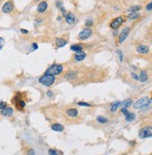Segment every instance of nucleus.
<instances>
[{
	"label": "nucleus",
	"instance_id": "obj_1",
	"mask_svg": "<svg viewBox=\"0 0 152 155\" xmlns=\"http://www.w3.org/2000/svg\"><path fill=\"white\" fill-rule=\"evenodd\" d=\"M63 71H64V66L62 65L54 64V65H51V66L45 71V74L46 75H51V76H58Z\"/></svg>",
	"mask_w": 152,
	"mask_h": 155
},
{
	"label": "nucleus",
	"instance_id": "obj_2",
	"mask_svg": "<svg viewBox=\"0 0 152 155\" xmlns=\"http://www.w3.org/2000/svg\"><path fill=\"white\" fill-rule=\"evenodd\" d=\"M38 81H39L40 84H42V85H44L46 87H50V86H51L55 82V76L44 74L42 77L39 78Z\"/></svg>",
	"mask_w": 152,
	"mask_h": 155
},
{
	"label": "nucleus",
	"instance_id": "obj_3",
	"mask_svg": "<svg viewBox=\"0 0 152 155\" xmlns=\"http://www.w3.org/2000/svg\"><path fill=\"white\" fill-rule=\"evenodd\" d=\"M140 138H148L152 137V126H146L139 131Z\"/></svg>",
	"mask_w": 152,
	"mask_h": 155
},
{
	"label": "nucleus",
	"instance_id": "obj_4",
	"mask_svg": "<svg viewBox=\"0 0 152 155\" xmlns=\"http://www.w3.org/2000/svg\"><path fill=\"white\" fill-rule=\"evenodd\" d=\"M148 102H149V97L148 96H144V97L139 98L135 103L133 104V106H134V108H140V107L146 106Z\"/></svg>",
	"mask_w": 152,
	"mask_h": 155
},
{
	"label": "nucleus",
	"instance_id": "obj_5",
	"mask_svg": "<svg viewBox=\"0 0 152 155\" xmlns=\"http://www.w3.org/2000/svg\"><path fill=\"white\" fill-rule=\"evenodd\" d=\"M92 30L91 28H85L78 34V37L82 40H85V39L89 38L92 36Z\"/></svg>",
	"mask_w": 152,
	"mask_h": 155
},
{
	"label": "nucleus",
	"instance_id": "obj_6",
	"mask_svg": "<svg viewBox=\"0 0 152 155\" xmlns=\"http://www.w3.org/2000/svg\"><path fill=\"white\" fill-rule=\"evenodd\" d=\"M13 8H14L13 2L12 1H7L2 7V12L8 14V13H10L13 10Z\"/></svg>",
	"mask_w": 152,
	"mask_h": 155
},
{
	"label": "nucleus",
	"instance_id": "obj_7",
	"mask_svg": "<svg viewBox=\"0 0 152 155\" xmlns=\"http://www.w3.org/2000/svg\"><path fill=\"white\" fill-rule=\"evenodd\" d=\"M123 22H124V18H123L122 16L117 17V18H115V19L110 23V27H111L112 29H117Z\"/></svg>",
	"mask_w": 152,
	"mask_h": 155
},
{
	"label": "nucleus",
	"instance_id": "obj_8",
	"mask_svg": "<svg viewBox=\"0 0 152 155\" xmlns=\"http://www.w3.org/2000/svg\"><path fill=\"white\" fill-rule=\"evenodd\" d=\"M13 102H14L15 106H17L18 109H23V108L25 106V102H24L19 95H16V96L13 98Z\"/></svg>",
	"mask_w": 152,
	"mask_h": 155
},
{
	"label": "nucleus",
	"instance_id": "obj_9",
	"mask_svg": "<svg viewBox=\"0 0 152 155\" xmlns=\"http://www.w3.org/2000/svg\"><path fill=\"white\" fill-rule=\"evenodd\" d=\"M129 33H130V27H125L121 33L120 34V37H119V43H122L124 42V40L127 38V37L129 36Z\"/></svg>",
	"mask_w": 152,
	"mask_h": 155
},
{
	"label": "nucleus",
	"instance_id": "obj_10",
	"mask_svg": "<svg viewBox=\"0 0 152 155\" xmlns=\"http://www.w3.org/2000/svg\"><path fill=\"white\" fill-rule=\"evenodd\" d=\"M47 8H48V3L46 1H41L37 6L36 10L38 13H43L47 10Z\"/></svg>",
	"mask_w": 152,
	"mask_h": 155
},
{
	"label": "nucleus",
	"instance_id": "obj_11",
	"mask_svg": "<svg viewBox=\"0 0 152 155\" xmlns=\"http://www.w3.org/2000/svg\"><path fill=\"white\" fill-rule=\"evenodd\" d=\"M65 21L68 24H73L75 22H76V16L74 13L72 12H68L66 15H65Z\"/></svg>",
	"mask_w": 152,
	"mask_h": 155
},
{
	"label": "nucleus",
	"instance_id": "obj_12",
	"mask_svg": "<svg viewBox=\"0 0 152 155\" xmlns=\"http://www.w3.org/2000/svg\"><path fill=\"white\" fill-rule=\"evenodd\" d=\"M67 44V40H65L64 38L62 37H57L55 39V45L57 48H63Z\"/></svg>",
	"mask_w": 152,
	"mask_h": 155
},
{
	"label": "nucleus",
	"instance_id": "obj_13",
	"mask_svg": "<svg viewBox=\"0 0 152 155\" xmlns=\"http://www.w3.org/2000/svg\"><path fill=\"white\" fill-rule=\"evenodd\" d=\"M74 58H75V60L76 62H81V61H83L86 58V53L84 52H82V51L76 52V54L74 55Z\"/></svg>",
	"mask_w": 152,
	"mask_h": 155
},
{
	"label": "nucleus",
	"instance_id": "obj_14",
	"mask_svg": "<svg viewBox=\"0 0 152 155\" xmlns=\"http://www.w3.org/2000/svg\"><path fill=\"white\" fill-rule=\"evenodd\" d=\"M136 51H137L138 53L146 54V53H148V52H149V48L148 46H146V45H139V46H137Z\"/></svg>",
	"mask_w": 152,
	"mask_h": 155
},
{
	"label": "nucleus",
	"instance_id": "obj_15",
	"mask_svg": "<svg viewBox=\"0 0 152 155\" xmlns=\"http://www.w3.org/2000/svg\"><path fill=\"white\" fill-rule=\"evenodd\" d=\"M12 113H13V109H12V107H9V106H7V107H5L4 109L1 110V114L3 116H6V117L11 116Z\"/></svg>",
	"mask_w": 152,
	"mask_h": 155
},
{
	"label": "nucleus",
	"instance_id": "obj_16",
	"mask_svg": "<svg viewBox=\"0 0 152 155\" xmlns=\"http://www.w3.org/2000/svg\"><path fill=\"white\" fill-rule=\"evenodd\" d=\"M66 114L70 118H76V117H77V115H78V112H77V110H76V108H68L66 110Z\"/></svg>",
	"mask_w": 152,
	"mask_h": 155
},
{
	"label": "nucleus",
	"instance_id": "obj_17",
	"mask_svg": "<svg viewBox=\"0 0 152 155\" xmlns=\"http://www.w3.org/2000/svg\"><path fill=\"white\" fill-rule=\"evenodd\" d=\"M51 129L55 132H63L64 130V127L60 123H54L51 125Z\"/></svg>",
	"mask_w": 152,
	"mask_h": 155
},
{
	"label": "nucleus",
	"instance_id": "obj_18",
	"mask_svg": "<svg viewBox=\"0 0 152 155\" xmlns=\"http://www.w3.org/2000/svg\"><path fill=\"white\" fill-rule=\"evenodd\" d=\"M120 104H121V102L119 101V100L114 101L113 103L111 104V106H110V110H111V112H116L117 109H118V107L120 106Z\"/></svg>",
	"mask_w": 152,
	"mask_h": 155
},
{
	"label": "nucleus",
	"instance_id": "obj_19",
	"mask_svg": "<svg viewBox=\"0 0 152 155\" xmlns=\"http://www.w3.org/2000/svg\"><path fill=\"white\" fill-rule=\"evenodd\" d=\"M70 50L76 52H81V51L83 50V46L80 45V44H74V45H72V46L70 47Z\"/></svg>",
	"mask_w": 152,
	"mask_h": 155
},
{
	"label": "nucleus",
	"instance_id": "obj_20",
	"mask_svg": "<svg viewBox=\"0 0 152 155\" xmlns=\"http://www.w3.org/2000/svg\"><path fill=\"white\" fill-rule=\"evenodd\" d=\"M148 73L145 71V70H142L141 73H140V76H139V80L141 82H145L148 80Z\"/></svg>",
	"mask_w": 152,
	"mask_h": 155
},
{
	"label": "nucleus",
	"instance_id": "obj_21",
	"mask_svg": "<svg viewBox=\"0 0 152 155\" xmlns=\"http://www.w3.org/2000/svg\"><path fill=\"white\" fill-rule=\"evenodd\" d=\"M138 18H140V14L138 12H131L128 15V19L129 20H136Z\"/></svg>",
	"mask_w": 152,
	"mask_h": 155
},
{
	"label": "nucleus",
	"instance_id": "obj_22",
	"mask_svg": "<svg viewBox=\"0 0 152 155\" xmlns=\"http://www.w3.org/2000/svg\"><path fill=\"white\" fill-rule=\"evenodd\" d=\"M125 119H126L127 122H132V121H133L135 119V114L129 112L127 115H125Z\"/></svg>",
	"mask_w": 152,
	"mask_h": 155
},
{
	"label": "nucleus",
	"instance_id": "obj_23",
	"mask_svg": "<svg viewBox=\"0 0 152 155\" xmlns=\"http://www.w3.org/2000/svg\"><path fill=\"white\" fill-rule=\"evenodd\" d=\"M76 78V73L75 71H69L66 74V78L68 79H72V78Z\"/></svg>",
	"mask_w": 152,
	"mask_h": 155
},
{
	"label": "nucleus",
	"instance_id": "obj_24",
	"mask_svg": "<svg viewBox=\"0 0 152 155\" xmlns=\"http://www.w3.org/2000/svg\"><path fill=\"white\" fill-rule=\"evenodd\" d=\"M140 9H141V6L136 5V6H132V7H131V8H129V11H130V12H137V11L140 10Z\"/></svg>",
	"mask_w": 152,
	"mask_h": 155
},
{
	"label": "nucleus",
	"instance_id": "obj_25",
	"mask_svg": "<svg viewBox=\"0 0 152 155\" xmlns=\"http://www.w3.org/2000/svg\"><path fill=\"white\" fill-rule=\"evenodd\" d=\"M96 120H97V122H100V123H106V122H108V120H107L106 118L103 117V116H98V117L96 118Z\"/></svg>",
	"mask_w": 152,
	"mask_h": 155
},
{
	"label": "nucleus",
	"instance_id": "obj_26",
	"mask_svg": "<svg viewBox=\"0 0 152 155\" xmlns=\"http://www.w3.org/2000/svg\"><path fill=\"white\" fill-rule=\"evenodd\" d=\"M132 104V99H127V100H125V101L122 103V106H123V107H124V108H127V107H129Z\"/></svg>",
	"mask_w": 152,
	"mask_h": 155
},
{
	"label": "nucleus",
	"instance_id": "obj_27",
	"mask_svg": "<svg viewBox=\"0 0 152 155\" xmlns=\"http://www.w3.org/2000/svg\"><path fill=\"white\" fill-rule=\"evenodd\" d=\"M92 24H93V20L92 18L86 20V22H85V25L86 26H92Z\"/></svg>",
	"mask_w": 152,
	"mask_h": 155
},
{
	"label": "nucleus",
	"instance_id": "obj_28",
	"mask_svg": "<svg viewBox=\"0 0 152 155\" xmlns=\"http://www.w3.org/2000/svg\"><path fill=\"white\" fill-rule=\"evenodd\" d=\"M77 105L81 106H91V104L85 103V102H77Z\"/></svg>",
	"mask_w": 152,
	"mask_h": 155
},
{
	"label": "nucleus",
	"instance_id": "obj_29",
	"mask_svg": "<svg viewBox=\"0 0 152 155\" xmlns=\"http://www.w3.org/2000/svg\"><path fill=\"white\" fill-rule=\"evenodd\" d=\"M49 155H58V152H57V151H55V150H49Z\"/></svg>",
	"mask_w": 152,
	"mask_h": 155
},
{
	"label": "nucleus",
	"instance_id": "obj_30",
	"mask_svg": "<svg viewBox=\"0 0 152 155\" xmlns=\"http://www.w3.org/2000/svg\"><path fill=\"white\" fill-rule=\"evenodd\" d=\"M5 107H7V103L4 102V101H1V102H0V109L2 110V109H4Z\"/></svg>",
	"mask_w": 152,
	"mask_h": 155
},
{
	"label": "nucleus",
	"instance_id": "obj_31",
	"mask_svg": "<svg viewBox=\"0 0 152 155\" xmlns=\"http://www.w3.org/2000/svg\"><path fill=\"white\" fill-rule=\"evenodd\" d=\"M117 53L119 54V57H120V62H122V61H123V57H122V52H120V51H117Z\"/></svg>",
	"mask_w": 152,
	"mask_h": 155
},
{
	"label": "nucleus",
	"instance_id": "obj_32",
	"mask_svg": "<svg viewBox=\"0 0 152 155\" xmlns=\"http://www.w3.org/2000/svg\"><path fill=\"white\" fill-rule=\"evenodd\" d=\"M146 8H147V10H151L152 9V2H150V3H148V5H147V7H146Z\"/></svg>",
	"mask_w": 152,
	"mask_h": 155
},
{
	"label": "nucleus",
	"instance_id": "obj_33",
	"mask_svg": "<svg viewBox=\"0 0 152 155\" xmlns=\"http://www.w3.org/2000/svg\"><path fill=\"white\" fill-rule=\"evenodd\" d=\"M131 76H132V78L133 79H135V80H139V77H138L136 74H134V73H132V74H131Z\"/></svg>",
	"mask_w": 152,
	"mask_h": 155
},
{
	"label": "nucleus",
	"instance_id": "obj_34",
	"mask_svg": "<svg viewBox=\"0 0 152 155\" xmlns=\"http://www.w3.org/2000/svg\"><path fill=\"white\" fill-rule=\"evenodd\" d=\"M27 155H36V153H35L34 150L30 149V150H28V151H27Z\"/></svg>",
	"mask_w": 152,
	"mask_h": 155
},
{
	"label": "nucleus",
	"instance_id": "obj_35",
	"mask_svg": "<svg viewBox=\"0 0 152 155\" xmlns=\"http://www.w3.org/2000/svg\"><path fill=\"white\" fill-rule=\"evenodd\" d=\"M121 112H122L124 115H127V114L129 113V111L127 110V108H124V107H122V108H121Z\"/></svg>",
	"mask_w": 152,
	"mask_h": 155
},
{
	"label": "nucleus",
	"instance_id": "obj_36",
	"mask_svg": "<svg viewBox=\"0 0 152 155\" xmlns=\"http://www.w3.org/2000/svg\"><path fill=\"white\" fill-rule=\"evenodd\" d=\"M61 10H62V13H63V15H66V10H65V8H61Z\"/></svg>",
	"mask_w": 152,
	"mask_h": 155
},
{
	"label": "nucleus",
	"instance_id": "obj_37",
	"mask_svg": "<svg viewBox=\"0 0 152 155\" xmlns=\"http://www.w3.org/2000/svg\"><path fill=\"white\" fill-rule=\"evenodd\" d=\"M32 47H33L34 50H37V48H38V46H37L36 43H33V44H32Z\"/></svg>",
	"mask_w": 152,
	"mask_h": 155
},
{
	"label": "nucleus",
	"instance_id": "obj_38",
	"mask_svg": "<svg viewBox=\"0 0 152 155\" xmlns=\"http://www.w3.org/2000/svg\"><path fill=\"white\" fill-rule=\"evenodd\" d=\"M21 32H22L23 34H28V33H29V31H28V30H26V29H23V28L21 29Z\"/></svg>",
	"mask_w": 152,
	"mask_h": 155
},
{
	"label": "nucleus",
	"instance_id": "obj_39",
	"mask_svg": "<svg viewBox=\"0 0 152 155\" xmlns=\"http://www.w3.org/2000/svg\"><path fill=\"white\" fill-rule=\"evenodd\" d=\"M47 95H48V96H52V92L48 91V92H47Z\"/></svg>",
	"mask_w": 152,
	"mask_h": 155
},
{
	"label": "nucleus",
	"instance_id": "obj_40",
	"mask_svg": "<svg viewBox=\"0 0 152 155\" xmlns=\"http://www.w3.org/2000/svg\"><path fill=\"white\" fill-rule=\"evenodd\" d=\"M56 6H57V7H61V2H60V1L56 2Z\"/></svg>",
	"mask_w": 152,
	"mask_h": 155
},
{
	"label": "nucleus",
	"instance_id": "obj_41",
	"mask_svg": "<svg viewBox=\"0 0 152 155\" xmlns=\"http://www.w3.org/2000/svg\"><path fill=\"white\" fill-rule=\"evenodd\" d=\"M2 50V45H0V51Z\"/></svg>",
	"mask_w": 152,
	"mask_h": 155
}]
</instances>
